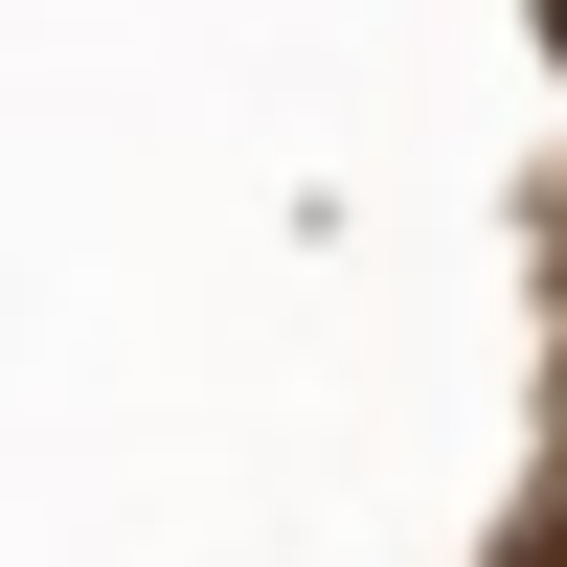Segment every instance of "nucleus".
Returning a JSON list of instances; mask_svg holds the SVG:
<instances>
[]
</instances>
